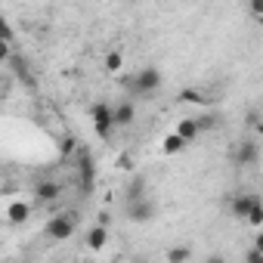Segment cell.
I'll list each match as a JSON object with an SVG mask.
<instances>
[{"mask_svg": "<svg viewBox=\"0 0 263 263\" xmlns=\"http://www.w3.org/2000/svg\"><path fill=\"white\" fill-rule=\"evenodd\" d=\"M245 223H248L251 229H260V226H263V201H260V198H257V204L251 208V214H248Z\"/></svg>", "mask_w": 263, "mask_h": 263, "instance_id": "obj_18", "label": "cell"}, {"mask_svg": "<svg viewBox=\"0 0 263 263\" xmlns=\"http://www.w3.org/2000/svg\"><path fill=\"white\" fill-rule=\"evenodd\" d=\"M254 204H257V195H248V192H245V195H232V198H229V214L245 223Z\"/></svg>", "mask_w": 263, "mask_h": 263, "instance_id": "obj_9", "label": "cell"}, {"mask_svg": "<svg viewBox=\"0 0 263 263\" xmlns=\"http://www.w3.org/2000/svg\"><path fill=\"white\" fill-rule=\"evenodd\" d=\"M177 134L186 140V143H192V140H198L201 137V127H198V118H183L180 124H177Z\"/></svg>", "mask_w": 263, "mask_h": 263, "instance_id": "obj_12", "label": "cell"}, {"mask_svg": "<svg viewBox=\"0 0 263 263\" xmlns=\"http://www.w3.org/2000/svg\"><path fill=\"white\" fill-rule=\"evenodd\" d=\"M254 251H260V254H263V229H260V232H257V238H254Z\"/></svg>", "mask_w": 263, "mask_h": 263, "instance_id": "obj_26", "label": "cell"}, {"mask_svg": "<svg viewBox=\"0 0 263 263\" xmlns=\"http://www.w3.org/2000/svg\"><path fill=\"white\" fill-rule=\"evenodd\" d=\"M220 124V115H198V127H201V134L204 130H214Z\"/></svg>", "mask_w": 263, "mask_h": 263, "instance_id": "obj_21", "label": "cell"}, {"mask_svg": "<svg viewBox=\"0 0 263 263\" xmlns=\"http://www.w3.org/2000/svg\"><path fill=\"white\" fill-rule=\"evenodd\" d=\"M90 121H93V130L99 134V140H108V137H111V130L118 127V124H115V105H108V102H96V105L90 108Z\"/></svg>", "mask_w": 263, "mask_h": 263, "instance_id": "obj_4", "label": "cell"}, {"mask_svg": "<svg viewBox=\"0 0 263 263\" xmlns=\"http://www.w3.org/2000/svg\"><path fill=\"white\" fill-rule=\"evenodd\" d=\"M232 161H235V167H257V161H260V146H257L254 140L235 143V146H232Z\"/></svg>", "mask_w": 263, "mask_h": 263, "instance_id": "obj_6", "label": "cell"}, {"mask_svg": "<svg viewBox=\"0 0 263 263\" xmlns=\"http://www.w3.org/2000/svg\"><path fill=\"white\" fill-rule=\"evenodd\" d=\"M164 260H167V263H189V260H192V248H189V245H174V248H167Z\"/></svg>", "mask_w": 263, "mask_h": 263, "instance_id": "obj_16", "label": "cell"}, {"mask_svg": "<svg viewBox=\"0 0 263 263\" xmlns=\"http://www.w3.org/2000/svg\"><path fill=\"white\" fill-rule=\"evenodd\" d=\"M105 245H108V229H105V226H93V229L87 232V248L99 254Z\"/></svg>", "mask_w": 263, "mask_h": 263, "instance_id": "obj_14", "label": "cell"}, {"mask_svg": "<svg viewBox=\"0 0 263 263\" xmlns=\"http://www.w3.org/2000/svg\"><path fill=\"white\" fill-rule=\"evenodd\" d=\"M143 198H149V183H146V177L137 174L124 186V204H134V201H143Z\"/></svg>", "mask_w": 263, "mask_h": 263, "instance_id": "obj_8", "label": "cell"}, {"mask_svg": "<svg viewBox=\"0 0 263 263\" xmlns=\"http://www.w3.org/2000/svg\"><path fill=\"white\" fill-rule=\"evenodd\" d=\"M155 214H158L155 198H143V201H134V204H124V217L130 223H152Z\"/></svg>", "mask_w": 263, "mask_h": 263, "instance_id": "obj_5", "label": "cell"}, {"mask_svg": "<svg viewBox=\"0 0 263 263\" xmlns=\"http://www.w3.org/2000/svg\"><path fill=\"white\" fill-rule=\"evenodd\" d=\"M137 121V105H134V99H121L118 105H115V124L118 127H130Z\"/></svg>", "mask_w": 263, "mask_h": 263, "instance_id": "obj_10", "label": "cell"}, {"mask_svg": "<svg viewBox=\"0 0 263 263\" xmlns=\"http://www.w3.org/2000/svg\"><path fill=\"white\" fill-rule=\"evenodd\" d=\"M74 229H78V214L74 211H62V214H56V217L47 220L44 232H47L50 241H68L74 235Z\"/></svg>", "mask_w": 263, "mask_h": 263, "instance_id": "obj_2", "label": "cell"}, {"mask_svg": "<svg viewBox=\"0 0 263 263\" xmlns=\"http://www.w3.org/2000/svg\"><path fill=\"white\" fill-rule=\"evenodd\" d=\"M186 146H189V143L177 134V130H174V134H167V137L161 140V152H164V155H180V152H186Z\"/></svg>", "mask_w": 263, "mask_h": 263, "instance_id": "obj_13", "label": "cell"}, {"mask_svg": "<svg viewBox=\"0 0 263 263\" xmlns=\"http://www.w3.org/2000/svg\"><path fill=\"white\" fill-rule=\"evenodd\" d=\"M108 223H111V217H108V211H102V214L96 217V226H105V229H108Z\"/></svg>", "mask_w": 263, "mask_h": 263, "instance_id": "obj_25", "label": "cell"}, {"mask_svg": "<svg viewBox=\"0 0 263 263\" xmlns=\"http://www.w3.org/2000/svg\"><path fill=\"white\" fill-rule=\"evenodd\" d=\"M260 111H263V102H260Z\"/></svg>", "mask_w": 263, "mask_h": 263, "instance_id": "obj_28", "label": "cell"}, {"mask_svg": "<svg viewBox=\"0 0 263 263\" xmlns=\"http://www.w3.org/2000/svg\"><path fill=\"white\" fill-rule=\"evenodd\" d=\"M248 16L263 25V0H251V4H248Z\"/></svg>", "mask_w": 263, "mask_h": 263, "instance_id": "obj_22", "label": "cell"}, {"mask_svg": "<svg viewBox=\"0 0 263 263\" xmlns=\"http://www.w3.org/2000/svg\"><path fill=\"white\" fill-rule=\"evenodd\" d=\"M245 263H263V254H260V251H254V248H251V251H248V254H245Z\"/></svg>", "mask_w": 263, "mask_h": 263, "instance_id": "obj_23", "label": "cell"}, {"mask_svg": "<svg viewBox=\"0 0 263 263\" xmlns=\"http://www.w3.org/2000/svg\"><path fill=\"white\" fill-rule=\"evenodd\" d=\"M118 167L130 171V167H134V158H130V155H118Z\"/></svg>", "mask_w": 263, "mask_h": 263, "instance_id": "obj_24", "label": "cell"}, {"mask_svg": "<svg viewBox=\"0 0 263 263\" xmlns=\"http://www.w3.org/2000/svg\"><path fill=\"white\" fill-rule=\"evenodd\" d=\"M78 152H81V149H78V143H74L71 137H65V140L59 143V155H62V158H71V155H78Z\"/></svg>", "mask_w": 263, "mask_h": 263, "instance_id": "obj_20", "label": "cell"}, {"mask_svg": "<svg viewBox=\"0 0 263 263\" xmlns=\"http://www.w3.org/2000/svg\"><path fill=\"white\" fill-rule=\"evenodd\" d=\"M180 102H189V105H204L208 99H204L198 90H180Z\"/></svg>", "mask_w": 263, "mask_h": 263, "instance_id": "obj_19", "label": "cell"}, {"mask_svg": "<svg viewBox=\"0 0 263 263\" xmlns=\"http://www.w3.org/2000/svg\"><path fill=\"white\" fill-rule=\"evenodd\" d=\"M161 84H164V74H161L155 65H146V68H140L137 74H127V78H124V87H127L130 93H137V96H149V93H155Z\"/></svg>", "mask_w": 263, "mask_h": 263, "instance_id": "obj_1", "label": "cell"}, {"mask_svg": "<svg viewBox=\"0 0 263 263\" xmlns=\"http://www.w3.org/2000/svg\"><path fill=\"white\" fill-rule=\"evenodd\" d=\"M74 177H78V186H81L84 195H90L96 189V161L87 149H81L74 155Z\"/></svg>", "mask_w": 263, "mask_h": 263, "instance_id": "obj_3", "label": "cell"}, {"mask_svg": "<svg viewBox=\"0 0 263 263\" xmlns=\"http://www.w3.org/2000/svg\"><path fill=\"white\" fill-rule=\"evenodd\" d=\"M102 68H105L108 74H121V71H124V53H121V50H108L105 59H102Z\"/></svg>", "mask_w": 263, "mask_h": 263, "instance_id": "obj_15", "label": "cell"}, {"mask_svg": "<svg viewBox=\"0 0 263 263\" xmlns=\"http://www.w3.org/2000/svg\"><path fill=\"white\" fill-rule=\"evenodd\" d=\"M31 217V204L28 201H10L7 204V220L10 223H25Z\"/></svg>", "mask_w": 263, "mask_h": 263, "instance_id": "obj_11", "label": "cell"}, {"mask_svg": "<svg viewBox=\"0 0 263 263\" xmlns=\"http://www.w3.org/2000/svg\"><path fill=\"white\" fill-rule=\"evenodd\" d=\"M245 127L254 130V134H263V111H260V108H251V111L245 115Z\"/></svg>", "mask_w": 263, "mask_h": 263, "instance_id": "obj_17", "label": "cell"}, {"mask_svg": "<svg viewBox=\"0 0 263 263\" xmlns=\"http://www.w3.org/2000/svg\"><path fill=\"white\" fill-rule=\"evenodd\" d=\"M204 263H229V260H226V257H223V254H211V257H208V260H204Z\"/></svg>", "mask_w": 263, "mask_h": 263, "instance_id": "obj_27", "label": "cell"}, {"mask_svg": "<svg viewBox=\"0 0 263 263\" xmlns=\"http://www.w3.org/2000/svg\"><path fill=\"white\" fill-rule=\"evenodd\" d=\"M31 195H34V201H37V204H53V201H59L62 186H59L56 180H37Z\"/></svg>", "mask_w": 263, "mask_h": 263, "instance_id": "obj_7", "label": "cell"}]
</instances>
